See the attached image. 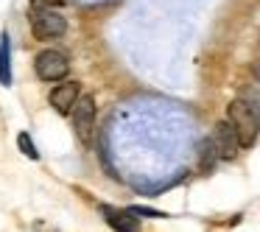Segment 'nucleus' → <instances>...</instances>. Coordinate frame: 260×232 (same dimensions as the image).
Here are the masks:
<instances>
[{"mask_svg": "<svg viewBox=\"0 0 260 232\" xmlns=\"http://www.w3.org/2000/svg\"><path fill=\"white\" fill-rule=\"evenodd\" d=\"M199 157H202V168H204V171H210V168H213V162L218 159V154H215L213 140H202V146H199Z\"/></svg>", "mask_w": 260, "mask_h": 232, "instance_id": "9", "label": "nucleus"}, {"mask_svg": "<svg viewBox=\"0 0 260 232\" xmlns=\"http://www.w3.org/2000/svg\"><path fill=\"white\" fill-rule=\"evenodd\" d=\"M252 76H254V81L260 84V62H254V64H252Z\"/></svg>", "mask_w": 260, "mask_h": 232, "instance_id": "14", "label": "nucleus"}, {"mask_svg": "<svg viewBox=\"0 0 260 232\" xmlns=\"http://www.w3.org/2000/svg\"><path fill=\"white\" fill-rule=\"evenodd\" d=\"M17 146H20V151H23L28 159H40V151H37V146H34V140H31V135H28V131H20Z\"/></svg>", "mask_w": 260, "mask_h": 232, "instance_id": "11", "label": "nucleus"}, {"mask_svg": "<svg viewBox=\"0 0 260 232\" xmlns=\"http://www.w3.org/2000/svg\"><path fill=\"white\" fill-rule=\"evenodd\" d=\"M226 120L232 123V129H235L241 146H252V143L257 140L260 123H257V118L249 112V107L241 101V98H238V101H232L230 107H226Z\"/></svg>", "mask_w": 260, "mask_h": 232, "instance_id": "1", "label": "nucleus"}, {"mask_svg": "<svg viewBox=\"0 0 260 232\" xmlns=\"http://www.w3.org/2000/svg\"><path fill=\"white\" fill-rule=\"evenodd\" d=\"M70 115H73L76 135H79L81 140H87L90 131H92V123H95V98L92 95H79V101H76V107L70 109Z\"/></svg>", "mask_w": 260, "mask_h": 232, "instance_id": "5", "label": "nucleus"}, {"mask_svg": "<svg viewBox=\"0 0 260 232\" xmlns=\"http://www.w3.org/2000/svg\"><path fill=\"white\" fill-rule=\"evenodd\" d=\"M210 140H213V146H215V154H218V159H235L238 151L243 148L230 120H218Z\"/></svg>", "mask_w": 260, "mask_h": 232, "instance_id": "4", "label": "nucleus"}, {"mask_svg": "<svg viewBox=\"0 0 260 232\" xmlns=\"http://www.w3.org/2000/svg\"><path fill=\"white\" fill-rule=\"evenodd\" d=\"M241 101L246 104L249 112H252L254 118H257V123H260V92L257 90H243L241 92Z\"/></svg>", "mask_w": 260, "mask_h": 232, "instance_id": "10", "label": "nucleus"}, {"mask_svg": "<svg viewBox=\"0 0 260 232\" xmlns=\"http://www.w3.org/2000/svg\"><path fill=\"white\" fill-rule=\"evenodd\" d=\"M132 215H143V218H165V213H159V210L154 207H140V204H135V207H129Z\"/></svg>", "mask_w": 260, "mask_h": 232, "instance_id": "12", "label": "nucleus"}, {"mask_svg": "<svg viewBox=\"0 0 260 232\" xmlns=\"http://www.w3.org/2000/svg\"><path fill=\"white\" fill-rule=\"evenodd\" d=\"M34 70H37V76H40L42 81H62L64 76H68V70H70V62H68V56H64L62 51L48 48V51L37 53Z\"/></svg>", "mask_w": 260, "mask_h": 232, "instance_id": "3", "label": "nucleus"}, {"mask_svg": "<svg viewBox=\"0 0 260 232\" xmlns=\"http://www.w3.org/2000/svg\"><path fill=\"white\" fill-rule=\"evenodd\" d=\"M64 0H31V6L34 9H59Z\"/></svg>", "mask_w": 260, "mask_h": 232, "instance_id": "13", "label": "nucleus"}, {"mask_svg": "<svg viewBox=\"0 0 260 232\" xmlns=\"http://www.w3.org/2000/svg\"><path fill=\"white\" fill-rule=\"evenodd\" d=\"M81 95V84L79 81H64V84L53 87L51 95H48V101H51V107L56 109V112H70V109L76 107V101H79Z\"/></svg>", "mask_w": 260, "mask_h": 232, "instance_id": "6", "label": "nucleus"}, {"mask_svg": "<svg viewBox=\"0 0 260 232\" xmlns=\"http://www.w3.org/2000/svg\"><path fill=\"white\" fill-rule=\"evenodd\" d=\"M101 215L115 232H140V221L129 210H118V207H109V204H101Z\"/></svg>", "mask_w": 260, "mask_h": 232, "instance_id": "7", "label": "nucleus"}, {"mask_svg": "<svg viewBox=\"0 0 260 232\" xmlns=\"http://www.w3.org/2000/svg\"><path fill=\"white\" fill-rule=\"evenodd\" d=\"M0 84H12V42H9V34L0 37Z\"/></svg>", "mask_w": 260, "mask_h": 232, "instance_id": "8", "label": "nucleus"}, {"mask_svg": "<svg viewBox=\"0 0 260 232\" xmlns=\"http://www.w3.org/2000/svg\"><path fill=\"white\" fill-rule=\"evenodd\" d=\"M31 31L37 40H56L68 31V20L59 9H34L31 14Z\"/></svg>", "mask_w": 260, "mask_h": 232, "instance_id": "2", "label": "nucleus"}]
</instances>
